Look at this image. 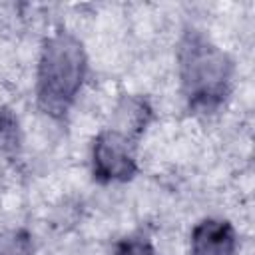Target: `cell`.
I'll return each mask as SVG.
<instances>
[{
  "label": "cell",
  "instance_id": "1",
  "mask_svg": "<svg viewBox=\"0 0 255 255\" xmlns=\"http://www.w3.org/2000/svg\"><path fill=\"white\" fill-rule=\"evenodd\" d=\"M181 94L193 112H215L231 94L235 66L203 32L187 30L177 48Z\"/></svg>",
  "mask_w": 255,
  "mask_h": 255
},
{
  "label": "cell",
  "instance_id": "2",
  "mask_svg": "<svg viewBox=\"0 0 255 255\" xmlns=\"http://www.w3.org/2000/svg\"><path fill=\"white\" fill-rule=\"evenodd\" d=\"M88 72L86 48L68 30L50 34L40 50L36 100L44 114L64 118L74 106Z\"/></svg>",
  "mask_w": 255,
  "mask_h": 255
},
{
  "label": "cell",
  "instance_id": "3",
  "mask_svg": "<svg viewBox=\"0 0 255 255\" xmlns=\"http://www.w3.org/2000/svg\"><path fill=\"white\" fill-rule=\"evenodd\" d=\"M92 173L100 183L129 181L137 173L135 141L118 129H104L92 145Z\"/></svg>",
  "mask_w": 255,
  "mask_h": 255
},
{
  "label": "cell",
  "instance_id": "4",
  "mask_svg": "<svg viewBox=\"0 0 255 255\" xmlns=\"http://www.w3.org/2000/svg\"><path fill=\"white\" fill-rule=\"evenodd\" d=\"M191 255H237V233L227 219L205 217L189 235Z\"/></svg>",
  "mask_w": 255,
  "mask_h": 255
},
{
  "label": "cell",
  "instance_id": "5",
  "mask_svg": "<svg viewBox=\"0 0 255 255\" xmlns=\"http://www.w3.org/2000/svg\"><path fill=\"white\" fill-rule=\"evenodd\" d=\"M151 116H153V110L145 98L124 96L116 108V126L112 129H118L120 133L135 141L145 131L147 124L151 122Z\"/></svg>",
  "mask_w": 255,
  "mask_h": 255
},
{
  "label": "cell",
  "instance_id": "6",
  "mask_svg": "<svg viewBox=\"0 0 255 255\" xmlns=\"http://www.w3.org/2000/svg\"><path fill=\"white\" fill-rule=\"evenodd\" d=\"M0 255H34L32 237L26 229H8L0 233Z\"/></svg>",
  "mask_w": 255,
  "mask_h": 255
},
{
  "label": "cell",
  "instance_id": "7",
  "mask_svg": "<svg viewBox=\"0 0 255 255\" xmlns=\"http://www.w3.org/2000/svg\"><path fill=\"white\" fill-rule=\"evenodd\" d=\"M20 143L18 118L8 108H0V153H10Z\"/></svg>",
  "mask_w": 255,
  "mask_h": 255
},
{
  "label": "cell",
  "instance_id": "8",
  "mask_svg": "<svg viewBox=\"0 0 255 255\" xmlns=\"http://www.w3.org/2000/svg\"><path fill=\"white\" fill-rule=\"evenodd\" d=\"M116 255H155V251H153V245L149 243L147 237L131 235V237H124L118 243Z\"/></svg>",
  "mask_w": 255,
  "mask_h": 255
}]
</instances>
